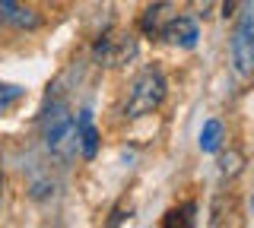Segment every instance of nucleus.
I'll use <instances>...</instances> for the list:
<instances>
[{
    "label": "nucleus",
    "instance_id": "9",
    "mask_svg": "<svg viewBox=\"0 0 254 228\" xmlns=\"http://www.w3.org/2000/svg\"><path fill=\"white\" fill-rule=\"evenodd\" d=\"M54 190H58V181L51 178V168H32L29 171V196L38 203L51 200Z\"/></svg>",
    "mask_w": 254,
    "mask_h": 228
},
{
    "label": "nucleus",
    "instance_id": "15",
    "mask_svg": "<svg viewBox=\"0 0 254 228\" xmlns=\"http://www.w3.org/2000/svg\"><path fill=\"white\" fill-rule=\"evenodd\" d=\"M0 187H3V178H0Z\"/></svg>",
    "mask_w": 254,
    "mask_h": 228
},
{
    "label": "nucleus",
    "instance_id": "14",
    "mask_svg": "<svg viewBox=\"0 0 254 228\" xmlns=\"http://www.w3.org/2000/svg\"><path fill=\"white\" fill-rule=\"evenodd\" d=\"M235 10H238V0H222V16H235Z\"/></svg>",
    "mask_w": 254,
    "mask_h": 228
},
{
    "label": "nucleus",
    "instance_id": "6",
    "mask_svg": "<svg viewBox=\"0 0 254 228\" xmlns=\"http://www.w3.org/2000/svg\"><path fill=\"white\" fill-rule=\"evenodd\" d=\"M162 38H169L172 45H178V48H197V38H200V26H197L190 16H175L169 22V29H165V35Z\"/></svg>",
    "mask_w": 254,
    "mask_h": 228
},
{
    "label": "nucleus",
    "instance_id": "10",
    "mask_svg": "<svg viewBox=\"0 0 254 228\" xmlns=\"http://www.w3.org/2000/svg\"><path fill=\"white\" fill-rule=\"evenodd\" d=\"M219 146H222V121L210 117V121L200 127V149L203 152H216Z\"/></svg>",
    "mask_w": 254,
    "mask_h": 228
},
{
    "label": "nucleus",
    "instance_id": "7",
    "mask_svg": "<svg viewBox=\"0 0 254 228\" xmlns=\"http://www.w3.org/2000/svg\"><path fill=\"white\" fill-rule=\"evenodd\" d=\"M76 127H79V152H83L86 159H95V152H99V130H95V124H92V111H89V108L79 111Z\"/></svg>",
    "mask_w": 254,
    "mask_h": 228
},
{
    "label": "nucleus",
    "instance_id": "2",
    "mask_svg": "<svg viewBox=\"0 0 254 228\" xmlns=\"http://www.w3.org/2000/svg\"><path fill=\"white\" fill-rule=\"evenodd\" d=\"M165 92H169V83H165L162 70H159V67H146V70L137 76V80H133L130 92H127L124 114H127V117L153 114L156 108L165 101Z\"/></svg>",
    "mask_w": 254,
    "mask_h": 228
},
{
    "label": "nucleus",
    "instance_id": "13",
    "mask_svg": "<svg viewBox=\"0 0 254 228\" xmlns=\"http://www.w3.org/2000/svg\"><path fill=\"white\" fill-rule=\"evenodd\" d=\"M194 203H185V206H181V209H169V212H165V219H162V225L165 228H175V225H190V222H194V219H190V216H194Z\"/></svg>",
    "mask_w": 254,
    "mask_h": 228
},
{
    "label": "nucleus",
    "instance_id": "3",
    "mask_svg": "<svg viewBox=\"0 0 254 228\" xmlns=\"http://www.w3.org/2000/svg\"><path fill=\"white\" fill-rule=\"evenodd\" d=\"M232 67L238 76L254 73V6L248 3L238 13V26L232 32Z\"/></svg>",
    "mask_w": 254,
    "mask_h": 228
},
{
    "label": "nucleus",
    "instance_id": "11",
    "mask_svg": "<svg viewBox=\"0 0 254 228\" xmlns=\"http://www.w3.org/2000/svg\"><path fill=\"white\" fill-rule=\"evenodd\" d=\"M26 95V89L16 83H0V114H6L13 105H19V98Z\"/></svg>",
    "mask_w": 254,
    "mask_h": 228
},
{
    "label": "nucleus",
    "instance_id": "12",
    "mask_svg": "<svg viewBox=\"0 0 254 228\" xmlns=\"http://www.w3.org/2000/svg\"><path fill=\"white\" fill-rule=\"evenodd\" d=\"M242 165H245V155L238 152V149H229V152L219 159V175L222 178H235L238 171H242Z\"/></svg>",
    "mask_w": 254,
    "mask_h": 228
},
{
    "label": "nucleus",
    "instance_id": "4",
    "mask_svg": "<svg viewBox=\"0 0 254 228\" xmlns=\"http://www.w3.org/2000/svg\"><path fill=\"white\" fill-rule=\"evenodd\" d=\"M92 57L102 67H124L137 57V35L130 32H105L92 45Z\"/></svg>",
    "mask_w": 254,
    "mask_h": 228
},
{
    "label": "nucleus",
    "instance_id": "5",
    "mask_svg": "<svg viewBox=\"0 0 254 228\" xmlns=\"http://www.w3.org/2000/svg\"><path fill=\"white\" fill-rule=\"evenodd\" d=\"M172 19H175L172 3L159 0V3H153V6H149V10L140 16V32H143V35H149V38H162Z\"/></svg>",
    "mask_w": 254,
    "mask_h": 228
},
{
    "label": "nucleus",
    "instance_id": "8",
    "mask_svg": "<svg viewBox=\"0 0 254 228\" xmlns=\"http://www.w3.org/2000/svg\"><path fill=\"white\" fill-rule=\"evenodd\" d=\"M0 19L10 22L16 29H35L38 26V16L26 6H19V0H0Z\"/></svg>",
    "mask_w": 254,
    "mask_h": 228
},
{
    "label": "nucleus",
    "instance_id": "1",
    "mask_svg": "<svg viewBox=\"0 0 254 228\" xmlns=\"http://www.w3.org/2000/svg\"><path fill=\"white\" fill-rule=\"evenodd\" d=\"M42 137L48 152L58 162H70L79 149V127L70 114V105L64 98H51L48 95V108L42 117Z\"/></svg>",
    "mask_w": 254,
    "mask_h": 228
}]
</instances>
